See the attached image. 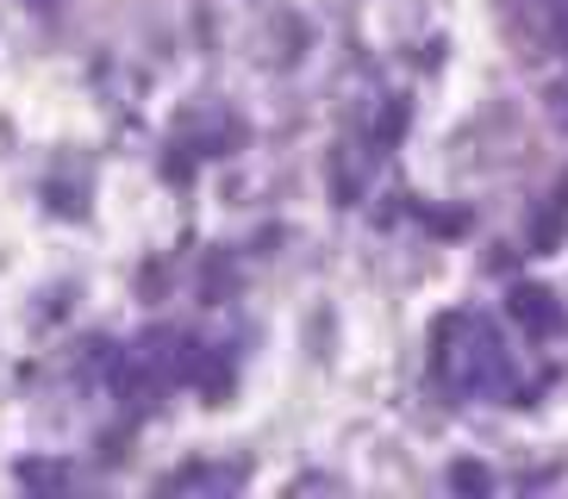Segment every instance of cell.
I'll list each match as a JSON object with an SVG mask.
<instances>
[{"instance_id":"cell-3","label":"cell","mask_w":568,"mask_h":499,"mask_svg":"<svg viewBox=\"0 0 568 499\" xmlns=\"http://www.w3.org/2000/svg\"><path fill=\"white\" fill-rule=\"evenodd\" d=\"M19 487H32V493H44V487H69V468L63 462H26L19 468Z\"/></svg>"},{"instance_id":"cell-1","label":"cell","mask_w":568,"mask_h":499,"mask_svg":"<svg viewBox=\"0 0 568 499\" xmlns=\"http://www.w3.org/2000/svg\"><path fill=\"white\" fill-rule=\"evenodd\" d=\"M513 318H518L531 337H556V332L568 325L562 299H556L550 287H513Z\"/></svg>"},{"instance_id":"cell-2","label":"cell","mask_w":568,"mask_h":499,"mask_svg":"<svg viewBox=\"0 0 568 499\" xmlns=\"http://www.w3.org/2000/svg\"><path fill=\"white\" fill-rule=\"evenodd\" d=\"M182 375H187V381H201L213 399H225V387H232V368H225V356H213V349H201V344L182 349Z\"/></svg>"},{"instance_id":"cell-4","label":"cell","mask_w":568,"mask_h":499,"mask_svg":"<svg viewBox=\"0 0 568 499\" xmlns=\"http://www.w3.org/2000/svg\"><path fill=\"white\" fill-rule=\"evenodd\" d=\"M450 487H456V493H487V487H494V475H487V468H475V462H456L450 468Z\"/></svg>"}]
</instances>
